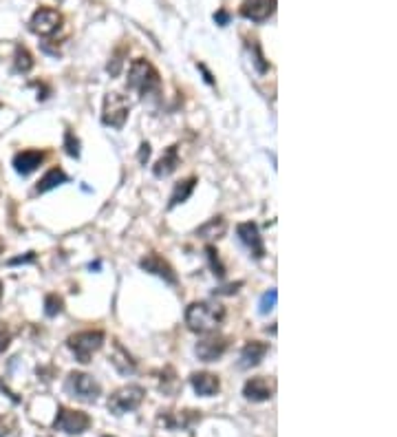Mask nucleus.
Returning <instances> with one entry per match:
<instances>
[{
  "label": "nucleus",
  "instance_id": "obj_13",
  "mask_svg": "<svg viewBox=\"0 0 397 437\" xmlns=\"http://www.w3.org/2000/svg\"><path fill=\"white\" fill-rule=\"evenodd\" d=\"M270 351V344L267 342H261V340H252L243 347L241 351V363L238 367L241 369H252V367H259L263 363V358Z\"/></svg>",
  "mask_w": 397,
  "mask_h": 437
},
{
  "label": "nucleus",
  "instance_id": "obj_27",
  "mask_svg": "<svg viewBox=\"0 0 397 437\" xmlns=\"http://www.w3.org/2000/svg\"><path fill=\"white\" fill-rule=\"evenodd\" d=\"M276 299H278V292L276 289H270V292H265L263 294V299H261V305H259V312L261 314H270L274 307H276Z\"/></svg>",
  "mask_w": 397,
  "mask_h": 437
},
{
  "label": "nucleus",
  "instance_id": "obj_8",
  "mask_svg": "<svg viewBox=\"0 0 397 437\" xmlns=\"http://www.w3.org/2000/svg\"><path fill=\"white\" fill-rule=\"evenodd\" d=\"M60 27H62V14L58 9H51V7H40L29 20V29L35 35H42V38L56 33Z\"/></svg>",
  "mask_w": 397,
  "mask_h": 437
},
{
  "label": "nucleus",
  "instance_id": "obj_9",
  "mask_svg": "<svg viewBox=\"0 0 397 437\" xmlns=\"http://www.w3.org/2000/svg\"><path fill=\"white\" fill-rule=\"evenodd\" d=\"M236 235H238V239H241L243 246H245V248L252 252L254 259H259V261H261L263 256H265V243H263V237H261V232H259V225L252 223V221H248V223H238Z\"/></svg>",
  "mask_w": 397,
  "mask_h": 437
},
{
  "label": "nucleus",
  "instance_id": "obj_14",
  "mask_svg": "<svg viewBox=\"0 0 397 437\" xmlns=\"http://www.w3.org/2000/svg\"><path fill=\"white\" fill-rule=\"evenodd\" d=\"M190 384H192V389H195V393L201 395V397H212V395L219 393V389H221L219 378H216L214 374H208V371L192 374L190 376Z\"/></svg>",
  "mask_w": 397,
  "mask_h": 437
},
{
  "label": "nucleus",
  "instance_id": "obj_33",
  "mask_svg": "<svg viewBox=\"0 0 397 437\" xmlns=\"http://www.w3.org/2000/svg\"><path fill=\"white\" fill-rule=\"evenodd\" d=\"M148 157H150V144H142V146H139V161L146 164Z\"/></svg>",
  "mask_w": 397,
  "mask_h": 437
},
{
  "label": "nucleus",
  "instance_id": "obj_12",
  "mask_svg": "<svg viewBox=\"0 0 397 437\" xmlns=\"http://www.w3.org/2000/svg\"><path fill=\"white\" fill-rule=\"evenodd\" d=\"M276 11V0H245L241 16L252 22H265Z\"/></svg>",
  "mask_w": 397,
  "mask_h": 437
},
{
  "label": "nucleus",
  "instance_id": "obj_37",
  "mask_svg": "<svg viewBox=\"0 0 397 437\" xmlns=\"http://www.w3.org/2000/svg\"><path fill=\"white\" fill-rule=\"evenodd\" d=\"M5 248V243H3V239H0V250H3Z\"/></svg>",
  "mask_w": 397,
  "mask_h": 437
},
{
  "label": "nucleus",
  "instance_id": "obj_18",
  "mask_svg": "<svg viewBox=\"0 0 397 437\" xmlns=\"http://www.w3.org/2000/svg\"><path fill=\"white\" fill-rule=\"evenodd\" d=\"M111 363H113V367L120 371L122 376H128V374H135V369H137V363L133 360V356L128 353L124 347H122V342H118L115 340L113 342V351H111Z\"/></svg>",
  "mask_w": 397,
  "mask_h": 437
},
{
  "label": "nucleus",
  "instance_id": "obj_23",
  "mask_svg": "<svg viewBox=\"0 0 397 437\" xmlns=\"http://www.w3.org/2000/svg\"><path fill=\"white\" fill-rule=\"evenodd\" d=\"M14 67L18 73H27L33 69V56L29 54L27 47H18L16 49V58H14Z\"/></svg>",
  "mask_w": 397,
  "mask_h": 437
},
{
  "label": "nucleus",
  "instance_id": "obj_24",
  "mask_svg": "<svg viewBox=\"0 0 397 437\" xmlns=\"http://www.w3.org/2000/svg\"><path fill=\"white\" fill-rule=\"evenodd\" d=\"M62 310H64L62 296H58V294H49V296L44 299V314L49 318H56L58 314H62Z\"/></svg>",
  "mask_w": 397,
  "mask_h": 437
},
{
  "label": "nucleus",
  "instance_id": "obj_20",
  "mask_svg": "<svg viewBox=\"0 0 397 437\" xmlns=\"http://www.w3.org/2000/svg\"><path fill=\"white\" fill-rule=\"evenodd\" d=\"M195 186H197V177H188L184 182H179L172 190V197H170V203H168V210L177 208L179 203H186L190 199V195L195 192Z\"/></svg>",
  "mask_w": 397,
  "mask_h": 437
},
{
  "label": "nucleus",
  "instance_id": "obj_17",
  "mask_svg": "<svg viewBox=\"0 0 397 437\" xmlns=\"http://www.w3.org/2000/svg\"><path fill=\"white\" fill-rule=\"evenodd\" d=\"M272 387L265 378H250L243 387V395L250 402H267L272 397Z\"/></svg>",
  "mask_w": 397,
  "mask_h": 437
},
{
  "label": "nucleus",
  "instance_id": "obj_6",
  "mask_svg": "<svg viewBox=\"0 0 397 437\" xmlns=\"http://www.w3.org/2000/svg\"><path fill=\"white\" fill-rule=\"evenodd\" d=\"M54 429L67 435H82L91 429V418L84 411H75L67 406H58V415L54 420Z\"/></svg>",
  "mask_w": 397,
  "mask_h": 437
},
{
  "label": "nucleus",
  "instance_id": "obj_2",
  "mask_svg": "<svg viewBox=\"0 0 397 437\" xmlns=\"http://www.w3.org/2000/svg\"><path fill=\"white\" fill-rule=\"evenodd\" d=\"M128 86L135 88L142 97L157 93L161 88L159 71L152 67L148 60L137 58V60L131 62V69H128Z\"/></svg>",
  "mask_w": 397,
  "mask_h": 437
},
{
  "label": "nucleus",
  "instance_id": "obj_10",
  "mask_svg": "<svg viewBox=\"0 0 397 437\" xmlns=\"http://www.w3.org/2000/svg\"><path fill=\"white\" fill-rule=\"evenodd\" d=\"M139 267L144 269V272H148V274H155V276H159V278H163L165 283H170V285H177V272L172 269V265L168 263V261H163L159 254H155V252H150V254H146L142 261H139Z\"/></svg>",
  "mask_w": 397,
  "mask_h": 437
},
{
  "label": "nucleus",
  "instance_id": "obj_28",
  "mask_svg": "<svg viewBox=\"0 0 397 437\" xmlns=\"http://www.w3.org/2000/svg\"><path fill=\"white\" fill-rule=\"evenodd\" d=\"M64 148H67V152L71 157H80V139L75 137L71 131L64 133Z\"/></svg>",
  "mask_w": 397,
  "mask_h": 437
},
{
  "label": "nucleus",
  "instance_id": "obj_11",
  "mask_svg": "<svg viewBox=\"0 0 397 437\" xmlns=\"http://www.w3.org/2000/svg\"><path fill=\"white\" fill-rule=\"evenodd\" d=\"M227 344L229 342L223 336H206L203 340L197 342L195 353L199 356V360H203V363H214V360H219L227 351Z\"/></svg>",
  "mask_w": 397,
  "mask_h": 437
},
{
  "label": "nucleus",
  "instance_id": "obj_34",
  "mask_svg": "<svg viewBox=\"0 0 397 437\" xmlns=\"http://www.w3.org/2000/svg\"><path fill=\"white\" fill-rule=\"evenodd\" d=\"M243 283H236V285H227V287H221V289H214V294H234Z\"/></svg>",
  "mask_w": 397,
  "mask_h": 437
},
{
  "label": "nucleus",
  "instance_id": "obj_3",
  "mask_svg": "<svg viewBox=\"0 0 397 437\" xmlns=\"http://www.w3.org/2000/svg\"><path fill=\"white\" fill-rule=\"evenodd\" d=\"M104 331L99 329H93V331H80V333H73L67 340V347L73 351L75 360L82 365H88L91 363V358L95 351L102 349V344H104Z\"/></svg>",
  "mask_w": 397,
  "mask_h": 437
},
{
  "label": "nucleus",
  "instance_id": "obj_22",
  "mask_svg": "<svg viewBox=\"0 0 397 437\" xmlns=\"http://www.w3.org/2000/svg\"><path fill=\"white\" fill-rule=\"evenodd\" d=\"M69 182V175L64 173V170H60V168H51L40 182H38V186H35V192H49V190H54V188H58V186H62V184H67Z\"/></svg>",
  "mask_w": 397,
  "mask_h": 437
},
{
  "label": "nucleus",
  "instance_id": "obj_38",
  "mask_svg": "<svg viewBox=\"0 0 397 437\" xmlns=\"http://www.w3.org/2000/svg\"><path fill=\"white\" fill-rule=\"evenodd\" d=\"M104 437H113V435H104Z\"/></svg>",
  "mask_w": 397,
  "mask_h": 437
},
{
  "label": "nucleus",
  "instance_id": "obj_21",
  "mask_svg": "<svg viewBox=\"0 0 397 437\" xmlns=\"http://www.w3.org/2000/svg\"><path fill=\"white\" fill-rule=\"evenodd\" d=\"M225 230H227V221H225V218L223 216H214V218H210L208 223H203L197 230V237L199 239H206V241H210V239H221L225 235Z\"/></svg>",
  "mask_w": 397,
  "mask_h": 437
},
{
  "label": "nucleus",
  "instance_id": "obj_5",
  "mask_svg": "<svg viewBox=\"0 0 397 437\" xmlns=\"http://www.w3.org/2000/svg\"><path fill=\"white\" fill-rule=\"evenodd\" d=\"M64 389H67V393H71L73 397H78V400H82V402H95L97 395L102 393L99 382L93 376L82 374V371H71L67 382H64Z\"/></svg>",
  "mask_w": 397,
  "mask_h": 437
},
{
  "label": "nucleus",
  "instance_id": "obj_25",
  "mask_svg": "<svg viewBox=\"0 0 397 437\" xmlns=\"http://www.w3.org/2000/svg\"><path fill=\"white\" fill-rule=\"evenodd\" d=\"M250 49L254 51V64H256V71L259 73H267L270 71V62L265 60L263 51H261V45L256 40H250Z\"/></svg>",
  "mask_w": 397,
  "mask_h": 437
},
{
  "label": "nucleus",
  "instance_id": "obj_36",
  "mask_svg": "<svg viewBox=\"0 0 397 437\" xmlns=\"http://www.w3.org/2000/svg\"><path fill=\"white\" fill-rule=\"evenodd\" d=\"M0 299H3V280H0Z\"/></svg>",
  "mask_w": 397,
  "mask_h": 437
},
{
  "label": "nucleus",
  "instance_id": "obj_31",
  "mask_svg": "<svg viewBox=\"0 0 397 437\" xmlns=\"http://www.w3.org/2000/svg\"><path fill=\"white\" fill-rule=\"evenodd\" d=\"M35 261V252H27L24 256H16V259H11L9 265H22V263H33Z\"/></svg>",
  "mask_w": 397,
  "mask_h": 437
},
{
  "label": "nucleus",
  "instance_id": "obj_4",
  "mask_svg": "<svg viewBox=\"0 0 397 437\" xmlns=\"http://www.w3.org/2000/svg\"><path fill=\"white\" fill-rule=\"evenodd\" d=\"M144 397H146L144 387H139V384H128V387L118 389L108 397V411L113 415L131 413V411L139 408V404L144 402Z\"/></svg>",
  "mask_w": 397,
  "mask_h": 437
},
{
  "label": "nucleus",
  "instance_id": "obj_15",
  "mask_svg": "<svg viewBox=\"0 0 397 437\" xmlns=\"http://www.w3.org/2000/svg\"><path fill=\"white\" fill-rule=\"evenodd\" d=\"M163 413V411H161ZM168 429H192L197 422H201V411H179V413H170V411H165V413L159 418Z\"/></svg>",
  "mask_w": 397,
  "mask_h": 437
},
{
  "label": "nucleus",
  "instance_id": "obj_16",
  "mask_svg": "<svg viewBox=\"0 0 397 437\" xmlns=\"http://www.w3.org/2000/svg\"><path fill=\"white\" fill-rule=\"evenodd\" d=\"M44 161V152L42 150H22L14 157V168L18 175H31L33 170L40 168V164Z\"/></svg>",
  "mask_w": 397,
  "mask_h": 437
},
{
  "label": "nucleus",
  "instance_id": "obj_29",
  "mask_svg": "<svg viewBox=\"0 0 397 437\" xmlns=\"http://www.w3.org/2000/svg\"><path fill=\"white\" fill-rule=\"evenodd\" d=\"M9 342H11V333L3 323H0V353H5L9 349Z\"/></svg>",
  "mask_w": 397,
  "mask_h": 437
},
{
  "label": "nucleus",
  "instance_id": "obj_7",
  "mask_svg": "<svg viewBox=\"0 0 397 437\" xmlns=\"http://www.w3.org/2000/svg\"><path fill=\"white\" fill-rule=\"evenodd\" d=\"M131 106H128V100L120 93H108L104 97V111H102V122L113 128H124Z\"/></svg>",
  "mask_w": 397,
  "mask_h": 437
},
{
  "label": "nucleus",
  "instance_id": "obj_1",
  "mask_svg": "<svg viewBox=\"0 0 397 437\" xmlns=\"http://www.w3.org/2000/svg\"><path fill=\"white\" fill-rule=\"evenodd\" d=\"M225 320V307L212 301H199L188 305L186 310V325L195 333H210L219 329Z\"/></svg>",
  "mask_w": 397,
  "mask_h": 437
},
{
  "label": "nucleus",
  "instance_id": "obj_30",
  "mask_svg": "<svg viewBox=\"0 0 397 437\" xmlns=\"http://www.w3.org/2000/svg\"><path fill=\"white\" fill-rule=\"evenodd\" d=\"M11 431H14V420L0 415V437H7Z\"/></svg>",
  "mask_w": 397,
  "mask_h": 437
},
{
  "label": "nucleus",
  "instance_id": "obj_19",
  "mask_svg": "<svg viewBox=\"0 0 397 437\" xmlns=\"http://www.w3.org/2000/svg\"><path fill=\"white\" fill-rule=\"evenodd\" d=\"M177 168H179V146L172 144V146H168V150L163 152V157L155 164L152 173H155L157 179H163V177H170Z\"/></svg>",
  "mask_w": 397,
  "mask_h": 437
},
{
  "label": "nucleus",
  "instance_id": "obj_26",
  "mask_svg": "<svg viewBox=\"0 0 397 437\" xmlns=\"http://www.w3.org/2000/svg\"><path fill=\"white\" fill-rule=\"evenodd\" d=\"M206 254H208V261H210V265L214 269V274L219 276V278H223L225 276V267H223V263L219 259V252H216V248L214 246H208L206 248Z\"/></svg>",
  "mask_w": 397,
  "mask_h": 437
},
{
  "label": "nucleus",
  "instance_id": "obj_35",
  "mask_svg": "<svg viewBox=\"0 0 397 437\" xmlns=\"http://www.w3.org/2000/svg\"><path fill=\"white\" fill-rule=\"evenodd\" d=\"M197 67H199V71H201L203 75H206V82H208V84H214V78H212V73L206 69V64H197Z\"/></svg>",
  "mask_w": 397,
  "mask_h": 437
},
{
  "label": "nucleus",
  "instance_id": "obj_32",
  "mask_svg": "<svg viewBox=\"0 0 397 437\" xmlns=\"http://www.w3.org/2000/svg\"><path fill=\"white\" fill-rule=\"evenodd\" d=\"M214 20H216V24H221V27H225V24L229 22V14H227V11H216V14H214Z\"/></svg>",
  "mask_w": 397,
  "mask_h": 437
}]
</instances>
